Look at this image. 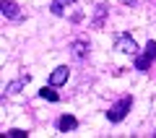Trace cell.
Wrapping results in <instances>:
<instances>
[{
    "mask_svg": "<svg viewBox=\"0 0 156 138\" xmlns=\"http://www.w3.org/2000/svg\"><path fill=\"white\" fill-rule=\"evenodd\" d=\"M50 11L60 18H70V21H81L83 18V11H81V5L76 0H52Z\"/></svg>",
    "mask_w": 156,
    "mask_h": 138,
    "instance_id": "obj_1",
    "label": "cell"
},
{
    "mask_svg": "<svg viewBox=\"0 0 156 138\" xmlns=\"http://www.w3.org/2000/svg\"><path fill=\"white\" fill-rule=\"evenodd\" d=\"M130 107H133V96H122V99H117L115 104L109 107V112H107V120L109 122H122L125 120V115L130 112Z\"/></svg>",
    "mask_w": 156,
    "mask_h": 138,
    "instance_id": "obj_2",
    "label": "cell"
},
{
    "mask_svg": "<svg viewBox=\"0 0 156 138\" xmlns=\"http://www.w3.org/2000/svg\"><path fill=\"white\" fill-rule=\"evenodd\" d=\"M154 60H156V42H154V39H148V44H146L143 55L135 57V71L146 73V71L151 68V63H154Z\"/></svg>",
    "mask_w": 156,
    "mask_h": 138,
    "instance_id": "obj_3",
    "label": "cell"
},
{
    "mask_svg": "<svg viewBox=\"0 0 156 138\" xmlns=\"http://www.w3.org/2000/svg\"><path fill=\"white\" fill-rule=\"evenodd\" d=\"M115 50L117 52H125V55H138V44L130 34H117L115 39Z\"/></svg>",
    "mask_w": 156,
    "mask_h": 138,
    "instance_id": "obj_4",
    "label": "cell"
},
{
    "mask_svg": "<svg viewBox=\"0 0 156 138\" xmlns=\"http://www.w3.org/2000/svg\"><path fill=\"white\" fill-rule=\"evenodd\" d=\"M0 11H3V16H5L8 21H21V18H23L21 8H18L13 0H3V3H0Z\"/></svg>",
    "mask_w": 156,
    "mask_h": 138,
    "instance_id": "obj_5",
    "label": "cell"
},
{
    "mask_svg": "<svg viewBox=\"0 0 156 138\" xmlns=\"http://www.w3.org/2000/svg\"><path fill=\"white\" fill-rule=\"evenodd\" d=\"M68 76H70L68 65H60V68H55V71H52V76H50V83H52V86H62V83L68 81Z\"/></svg>",
    "mask_w": 156,
    "mask_h": 138,
    "instance_id": "obj_6",
    "label": "cell"
},
{
    "mask_svg": "<svg viewBox=\"0 0 156 138\" xmlns=\"http://www.w3.org/2000/svg\"><path fill=\"white\" fill-rule=\"evenodd\" d=\"M78 128V120L73 115H62L60 120H57V130H62V133H68V130H76Z\"/></svg>",
    "mask_w": 156,
    "mask_h": 138,
    "instance_id": "obj_7",
    "label": "cell"
},
{
    "mask_svg": "<svg viewBox=\"0 0 156 138\" xmlns=\"http://www.w3.org/2000/svg\"><path fill=\"white\" fill-rule=\"evenodd\" d=\"M73 55H76L78 60L86 57L89 55V42H86V39H76V42H73Z\"/></svg>",
    "mask_w": 156,
    "mask_h": 138,
    "instance_id": "obj_8",
    "label": "cell"
},
{
    "mask_svg": "<svg viewBox=\"0 0 156 138\" xmlns=\"http://www.w3.org/2000/svg\"><path fill=\"white\" fill-rule=\"evenodd\" d=\"M39 96H42V99H47V102H57V99H60L52 83H50V86H44V89H39Z\"/></svg>",
    "mask_w": 156,
    "mask_h": 138,
    "instance_id": "obj_9",
    "label": "cell"
},
{
    "mask_svg": "<svg viewBox=\"0 0 156 138\" xmlns=\"http://www.w3.org/2000/svg\"><path fill=\"white\" fill-rule=\"evenodd\" d=\"M23 83H29V73H23V76L18 78V81H13V83H8V86H5V94H16V91H18V89L23 86Z\"/></svg>",
    "mask_w": 156,
    "mask_h": 138,
    "instance_id": "obj_10",
    "label": "cell"
},
{
    "mask_svg": "<svg viewBox=\"0 0 156 138\" xmlns=\"http://www.w3.org/2000/svg\"><path fill=\"white\" fill-rule=\"evenodd\" d=\"M107 11H109V8H107L104 3H99V5H96V16H94V21H91L96 29H99L101 24H104V16H107Z\"/></svg>",
    "mask_w": 156,
    "mask_h": 138,
    "instance_id": "obj_11",
    "label": "cell"
},
{
    "mask_svg": "<svg viewBox=\"0 0 156 138\" xmlns=\"http://www.w3.org/2000/svg\"><path fill=\"white\" fill-rule=\"evenodd\" d=\"M5 136H8V138H26V130H21V128H11Z\"/></svg>",
    "mask_w": 156,
    "mask_h": 138,
    "instance_id": "obj_12",
    "label": "cell"
},
{
    "mask_svg": "<svg viewBox=\"0 0 156 138\" xmlns=\"http://www.w3.org/2000/svg\"><path fill=\"white\" fill-rule=\"evenodd\" d=\"M125 5H135V3H138V0H122Z\"/></svg>",
    "mask_w": 156,
    "mask_h": 138,
    "instance_id": "obj_13",
    "label": "cell"
}]
</instances>
